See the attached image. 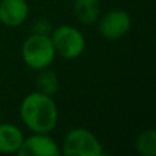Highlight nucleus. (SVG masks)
Returning <instances> with one entry per match:
<instances>
[{"label": "nucleus", "mask_w": 156, "mask_h": 156, "mask_svg": "<svg viewBox=\"0 0 156 156\" xmlns=\"http://www.w3.org/2000/svg\"><path fill=\"white\" fill-rule=\"evenodd\" d=\"M19 116L32 133H51L56 127L59 111L52 96L36 90L21 101Z\"/></svg>", "instance_id": "1"}, {"label": "nucleus", "mask_w": 156, "mask_h": 156, "mask_svg": "<svg viewBox=\"0 0 156 156\" xmlns=\"http://www.w3.org/2000/svg\"><path fill=\"white\" fill-rule=\"evenodd\" d=\"M21 55L25 65L33 70H43L54 63L56 58L51 36L32 33L22 44Z\"/></svg>", "instance_id": "2"}, {"label": "nucleus", "mask_w": 156, "mask_h": 156, "mask_svg": "<svg viewBox=\"0 0 156 156\" xmlns=\"http://www.w3.org/2000/svg\"><path fill=\"white\" fill-rule=\"evenodd\" d=\"M51 40L56 55L63 59H77L86 48L85 36L80 29L70 25H60L51 33Z\"/></svg>", "instance_id": "3"}, {"label": "nucleus", "mask_w": 156, "mask_h": 156, "mask_svg": "<svg viewBox=\"0 0 156 156\" xmlns=\"http://www.w3.org/2000/svg\"><path fill=\"white\" fill-rule=\"evenodd\" d=\"M62 154L66 156H101L103 145L88 129H71L63 138Z\"/></svg>", "instance_id": "4"}, {"label": "nucleus", "mask_w": 156, "mask_h": 156, "mask_svg": "<svg viewBox=\"0 0 156 156\" xmlns=\"http://www.w3.org/2000/svg\"><path fill=\"white\" fill-rule=\"evenodd\" d=\"M97 29L105 40H119L132 29V18L125 10H111L100 18Z\"/></svg>", "instance_id": "5"}, {"label": "nucleus", "mask_w": 156, "mask_h": 156, "mask_svg": "<svg viewBox=\"0 0 156 156\" xmlns=\"http://www.w3.org/2000/svg\"><path fill=\"white\" fill-rule=\"evenodd\" d=\"M16 154L19 156H59L60 148L48 133H33L23 138Z\"/></svg>", "instance_id": "6"}, {"label": "nucleus", "mask_w": 156, "mask_h": 156, "mask_svg": "<svg viewBox=\"0 0 156 156\" xmlns=\"http://www.w3.org/2000/svg\"><path fill=\"white\" fill-rule=\"evenodd\" d=\"M26 0H0V22L7 27H18L29 16Z\"/></svg>", "instance_id": "7"}, {"label": "nucleus", "mask_w": 156, "mask_h": 156, "mask_svg": "<svg viewBox=\"0 0 156 156\" xmlns=\"http://www.w3.org/2000/svg\"><path fill=\"white\" fill-rule=\"evenodd\" d=\"M23 133L12 123H0V154H16L23 143Z\"/></svg>", "instance_id": "8"}, {"label": "nucleus", "mask_w": 156, "mask_h": 156, "mask_svg": "<svg viewBox=\"0 0 156 156\" xmlns=\"http://www.w3.org/2000/svg\"><path fill=\"white\" fill-rule=\"evenodd\" d=\"M73 12L80 23L90 26L99 19L100 0H74Z\"/></svg>", "instance_id": "9"}, {"label": "nucleus", "mask_w": 156, "mask_h": 156, "mask_svg": "<svg viewBox=\"0 0 156 156\" xmlns=\"http://www.w3.org/2000/svg\"><path fill=\"white\" fill-rule=\"evenodd\" d=\"M36 86H37V90L41 93L54 96L59 89V78L55 71L49 70L48 67L43 69L36 78Z\"/></svg>", "instance_id": "10"}, {"label": "nucleus", "mask_w": 156, "mask_h": 156, "mask_svg": "<svg viewBox=\"0 0 156 156\" xmlns=\"http://www.w3.org/2000/svg\"><path fill=\"white\" fill-rule=\"evenodd\" d=\"M134 147L141 156H156V129L143 130L136 138Z\"/></svg>", "instance_id": "11"}, {"label": "nucleus", "mask_w": 156, "mask_h": 156, "mask_svg": "<svg viewBox=\"0 0 156 156\" xmlns=\"http://www.w3.org/2000/svg\"><path fill=\"white\" fill-rule=\"evenodd\" d=\"M33 33L36 34H44V36H51L52 30H54V25L49 19L47 18H38L37 21H34L32 27Z\"/></svg>", "instance_id": "12"}]
</instances>
